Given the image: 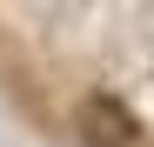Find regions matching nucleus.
Masks as SVG:
<instances>
[{"label":"nucleus","mask_w":154,"mask_h":147,"mask_svg":"<svg viewBox=\"0 0 154 147\" xmlns=\"http://www.w3.org/2000/svg\"><path fill=\"white\" fill-rule=\"evenodd\" d=\"M81 134H87V147H141V120L127 114V100H114V94H87Z\"/></svg>","instance_id":"obj_1"}]
</instances>
